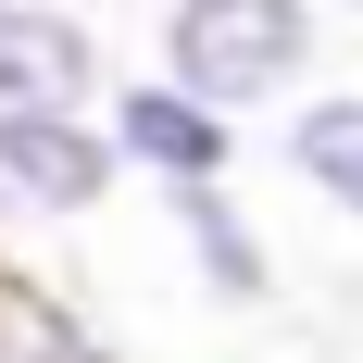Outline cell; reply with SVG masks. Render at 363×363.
<instances>
[{"label":"cell","instance_id":"6da1fadb","mask_svg":"<svg viewBox=\"0 0 363 363\" xmlns=\"http://www.w3.org/2000/svg\"><path fill=\"white\" fill-rule=\"evenodd\" d=\"M150 38H163V75H176L201 113L251 125V113H301L313 101L326 13H313V0H163Z\"/></svg>","mask_w":363,"mask_h":363},{"label":"cell","instance_id":"7a4b0ae2","mask_svg":"<svg viewBox=\"0 0 363 363\" xmlns=\"http://www.w3.org/2000/svg\"><path fill=\"white\" fill-rule=\"evenodd\" d=\"M101 125H113V163L150 188V201H188V188H225V163H238V125L225 113H201L176 88V75L150 63V75H113V101H101Z\"/></svg>","mask_w":363,"mask_h":363},{"label":"cell","instance_id":"3957f363","mask_svg":"<svg viewBox=\"0 0 363 363\" xmlns=\"http://www.w3.org/2000/svg\"><path fill=\"white\" fill-rule=\"evenodd\" d=\"M125 188L101 113H0V213L26 225H88Z\"/></svg>","mask_w":363,"mask_h":363},{"label":"cell","instance_id":"277c9868","mask_svg":"<svg viewBox=\"0 0 363 363\" xmlns=\"http://www.w3.org/2000/svg\"><path fill=\"white\" fill-rule=\"evenodd\" d=\"M113 63L75 0H0V113H101Z\"/></svg>","mask_w":363,"mask_h":363},{"label":"cell","instance_id":"5b68a950","mask_svg":"<svg viewBox=\"0 0 363 363\" xmlns=\"http://www.w3.org/2000/svg\"><path fill=\"white\" fill-rule=\"evenodd\" d=\"M188 238V276H201V301H225V313H276V238H263V213L238 201V188H188V201H163Z\"/></svg>","mask_w":363,"mask_h":363},{"label":"cell","instance_id":"8992f818","mask_svg":"<svg viewBox=\"0 0 363 363\" xmlns=\"http://www.w3.org/2000/svg\"><path fill=\"white\" fill-rule=\"evenodd\" d=\"M276 163L301 176V201L363 225V88H313V101L276 125Z\"/></svg>","mask_w":363,"mask_h":363},{"label":"cell","instance_id":"52a82bcc","mask_svg":"<svg viewBox=\"0 0 363 363\" xmlns=\"http://www.w3.org/2000/svg\"><path fill=\"white\" fill-rule=\"evenodd\" d=\"M0 363H125V351H113V338L88 326L50 276L13 263V276H0Z\"/></svg>","mask_w":363,"mask_h":363},{"label":"cell","instance_id":"ba28073f","mask_svg":"<svg viewBox=\"0 0 363 363\" xmlns=\"http://www.w3.org/2000/svg\"><path fill=\"white\" fill-rule=\"evenodd\" d=\"M313 13H351V26H363V0H313Z\"/></svg>","mask_w":363,"mask_h":363},{"label":"cell","instance_id":"9c48e42d","mask_svg":"<svg viewBox=\"0 0 363 363\" xmlns=\"http://www.w3.org/2000/svg\"><path fill=\"white\" fill-rule=\"evenodd\" d=\"M0 276H13V263H0Z\"/></svg>","mask_w":363,"mask_h":363}]
</instances>
